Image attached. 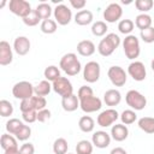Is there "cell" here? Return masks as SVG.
Here are the masks:
<instances>
[{"label": "cell", "instance_id": "4dcf8cb0", "mask_svg": "<svg viewBox=\"0 0 154 154\" xmlns=\"http://www.w3.org/2000/svg\"><path fill=\"white\" fill-rule=\"evenodd\" d=\"M17 138L13 136V135H11V134H4V135H1V137H0V146H1V148L4 149V150H6V149H8V148H11V147H16V146H18L17 144Z\"/></svg>", "mask_w": 154, "mask_h": 154}, {"label": "cell", "instance_id": "bcb514c9", "mask_svg": "<svg viewBox=\"0 0 154 154\" xmlns=\"http://www.w3.org/2000/svg\"><path fill=\"white\" fill-rule=\"evenodd\" d=\"M51 111L49 109H47V108H45V109H41V111H38L37 112V120L40 122V123H46L49 118H51Z\"/></svg>", "mask_w": 154, "mask_h": 154}, {"label": "cell", "instance_id": "f1b7e54d", "mask_svg": "<svg viewBox=\"0 0 154 154\" xmlns=\"http://www.w3.org/2000/svg\"><path fill=\"white\" fill-rule=\"evenodd\" d=\"M43 76H45V78L47 79V81H49V82H54V81H57L58 78H60L61 76H60V70L58 69V66H55V65H49V66H47L46 69H45V71H43Z\"/></svg>", "mask_w": 154, "mask_h": 154}, {"label": "cell", "instance_id": "c3c4849f", "mask_svg": "<svg viewBox=\"0 0 154 154\" xmlns=\"http://www.w3.org/2000/svg\"><path fill=\"white\" fill-rule=\"evenodd\" d=\"M70 5L75 8V10H83L84 6L87 5V1L85 0H70Z\"/></svg>", "mask_w": 154, "mask_h": 154}, {"label": "cell", "instance_id": "44dd1931", "mask_svg": "<svg viewBox=\"0 0 154 154\" xmlns=\"http://www.w3.org/2000/svg\"><path fill=\"white\" fill-rule=\"evenodd\" d=\"M61 107L66 112H73L79 107V99L77 95L71 94L66 97H61Z\"/></svg>", "mask_w": 154, "mask_h": 154}, {"label": "cell", "instance_id": "681fc988", "mask_svg": "<svg viewBox=\"0 0 154 154\" xmlns=\"http://www.w3.org/2000/svg\"><path fill=\"white\" fill-rule=\"evenodd\" d=\"M4 154H19V148H18V146L11 147V148L4 150Z\"/></svg>", "mask_w": 154, "mask_h": 154}, {"label": "cell", "instance_id": "6da1fadb", "mask_svg": "<svg viewBox=\"0 0 154 154\" xmlns=\"http://www.w3.org/2000/svg\"><path fill=\"white\" fill-rule=\"evenodd\" d=\"M59 67L67 76H76L81 72L82 65L75 53H66L61 57L59 61Z\"/></svg>", "mask_w": 154, "mask_h": 154}, {"label": "cell", "instance_id": "d6986e66", "mask_svg": "<svg viewBox=\"0 0 154 154\" xmlns=\"http://www.w3.org/2000/svg\"><path fill=\"white\" fill-rule=\"evenodd\" d=\"M122 101V94L118 89H108L103 94V102L107 106H117Z\"/></svg>", "mask_w": 154, "mask_h": 154}, {"label": "cell", "instance_id": "7a4b0ae2", "mask_svg": "<svg viewBox=\"0 0 154 154\" xmlns=\"http://www.w3.org/2000/svg\"><path fill=\"white\" fill-rule=\"evenodd\" d=\"M119 45H120V37L114 32H109L99 42L97 52L102 57H109L119 47Z\"/></svg>", "mask_w": 154, "mask_h": 154}, {"label": "cell", "instance_id": "52a82bcc", "mask_svg": "<svg viewBox=\"0 0 154 154\" xmlns=\"http://www.w3.org/2000/svg\"><path fill=\"white\" fill-rule=\"evenodd\" d=\"M101 75V67L97 61H88L83 67V78L88 83H95L99 81Z\"/></svg>", "mask_w": 154, "mask_h": 154}, {"label": "cell", "instance_id": "484cf974", "mask_svg": "<svg viewBox=\"0 0 154 154\" xmlns=\"http://www.w3.org/2000/svg\"><path fill=\"white\" fill-rule=\"evenodd\" d=\"M152 17L147 13H141L135 18V25L136 28H138L141 31L144 29H148L152 26Z\"/></svg>", "mask_w": 154, "mask_h": 154}, {"label": "cell", "instance_id": "1f68e13d", "mask_svg": "<svg viewBox=\"0 0 154 154\" xmlns=\"http://www.w3.org/2000/svg\"><path fill=\"white\" fill-rule=\"evenodd\" d=\"M107 30H108V26H107L106 22H103V20H97V22L93 23V25H91V34L97 37L106 35Z\"/></svg>", "mask_w": 154, "mask_h": 154}, {"label": "cell", "instance_id": "d6a6232c", "mask_svg": "<svg viewBox=\"0 0 154 154\" xmlns=\"http://www.w3.org/2000/svg\"><path fill=\"white\" fill-rule=\"evenodd\" d=\"M69 149L67 141L63 137H59L53 143V153L54 154H66Z\"/></svg>", "mask_w": 154, "mask_h": 154}, {"label": "cell", "instance_id": "b9f144b4", "mask_svg": "<svg viewBox=\"0 0 154 154\" xmlns=\"http://www.w3.org/2000/svg\"><path fill=\"white\" fill-rule=\"evenodd\" d=\"M31 136V128L29 126V125H24L19 131H18V134L14 136L18 141H26V140H29V137Z\"/></svg>", "mask_w": 154, "mask_h": 154}, {"label": "cell", "instance_id": "f35d334b", "mask_svg": "<svg viewBox=\"0 0 154 154\" xmlns=\"http://www.w3.org/2000/svg\"><path fill=\"white\" fill-rule=\"evenodd\" d=\"M41 20H42V19L38 17V14H37V12H36L35 10H32V12H31L28 17L23 18V23H24L25 25H28V26H35V25H37Z\"/></svg>", "mask_w": 154, "mask_h": 154}, {"label": "cell", "instance_id": "e0dca14e", "mask_svg": "<svg viewBox=\"0 0 154 154\" xmlns=\"http://www.w3.org/2000/svg\"><path fill=\"white\" fill-rule=\"evenodd\" d=\"M31 47L30 40L26 36H18L14 38L13 41V51L18 54V55H25L29 53Z\"/></svg>", "mask_w": 154, "mask_h": 154}, {"label": "cell", "instance_id": "7dc6e473", "mask_svg": "<svg viewBox=\"0 0 154 154\" xmlns=\"http://www.w3.org/2000/svg\"><path fill=\"white\" fill-rule=\"evenodd\" d=\"M34 153H35V147L30 142L22 144L19 148V154H34Z\"/></svg>", "mask_w": 154, "mask_h": 154}, {"label": "cell", "instance_id": "ffe728a7", "mask_svg": "<svg viewBox=\"0 0 154 154\" xmlns=\"http://www.w3.org/2000/svg\"><path fill=\"white\" fill-rule=\"evenodd\" d=\"M95 45L90 40H82L77 43V52L82 57H90L95 53Z\"/></svg>", "mask_w": 154, "mask_h": 154}, {"label": "cell", "instance_id": "8fae6325", "mask_svg": "<svg viewBox=\"0 0 154 154\" xmlns=\"http://www.w3.org/2000/svg\"><path fill=\"white\" fill-rule=\"evenodd\" d=\"M128 73H129V76H130L134 81L142 82V81L146 79L147 70H146L144 64H143L142 61L134 60V61L130 63L129 66H128Z\"/></svg>", "mask_w": 154, "mask_h": 154}, {"label": "cell", "instance_id": "ab89813d", "mask_svg": "<svg viewBox=\"0 0 154 154\" xmlns=\"http://www.w3.org/2000/svg\"><path fill=\"white\" fill-rule=\"evenodd\" d=\"M31 102H32L34 108H35L37 112L41 111V109H45L46 106H47V100H46V97H43V96L34 95V96L31 97Z\"/></svg>", "mask_w": 154, "mask_h": 154}, {"label": "cell", "instance_id": "30bf717a", "mask_svg": "<svg viewBox=\"0 0 154 154\" xmlns=\"http://www.w3.org/2000/svg\"><path fill=\"white\" fill-rule=\"evenodd\" d=\"M52 88L53 90L60 95L61 97H66L71 94H73V87L72 83L70 82V79H67L66 77H60L57 81H54L52 83Z\"/></svg>", "mask_w": 154, "mask_h": 154}, {"label": "cell", "instance_id": "7bdbcfd3", "mask_svg": "<svg viewBox=\"0 0 154 154\" xmlns=\"http://www.w3.org/2000/svg\"><path fill=\"white\" fill-rule=\"evenodd\" d=\"M94 95V91L88 85H82L79 89H78V93H77V96L79 100H83L85 97H89V96H93Z\"/></svg>", "mask_w": 154, "mask_h": 154}, {"label": "cell", "instance_id": "f6af8a7d", "mask_svg": "<svg viewBox=\"0 0 154 154\" xmlns=\"http://www.w3.org/2000/svg\"><path fill=\"white\" fill-rule=\"evenodd\" d=\"M19 109L22 113L24 112H29V111H36L32 106V102H31V97L30 99H25V100H22L20 101V105H19Z\"/></svg>", "mask_w": 154, "mask_h": 154}, {"label": "cell", "instance_id": "60d3db41", "mask_svg": "<svg viewBox=\"0 0 154 154\" xmlns=\"http://www.w3.org/2000/svg\"><path fill=\"white\" fill-rule=\"evenodd\" d=\"M140 36H141V38H142L143 42H146V43H153L154 42V28L150 26L148 29L142 30L141 34H140Z\"/></svg>", "mask_w": 154, "mask_h": 154}, {"label": "cell", "instance_id": "e575fe53", "mask_svg": "<svg viewBox=\"0 0 154 154\" xmlns=\"http://www.w3.org/2000/svg\"><path fill=\"white\" fill-rule=\"evenodd\" d=\"M135 28V23L131 20V19H122L119 20L118 23V30L120 34H124V35H131V31L134 30Z\"/></svg>", "mask_w": 154, "mask_h": 154}, {"label": "cell", "instance_id": "d590c367", "mask_svg": "<svg viewBox=\"0 0 154 154\" xmlns=\"http://www.w3.org/2000/svg\"><path fill=\"white\" fill-rule=\"evenodd\" d=\"M120 120H122V124L124 125H130L132 123H135L137 120V114L134 109H125L122 112V114L119 116Z\"/></svg>", "mask_w": 154, "mask_h": 154}, {"label": "cell", "instance_id": "5bb4252c", "mask_svg": "<svg viewBox=\"0 0 154 154\" xmlns=\"http://www.w3.org/2000/svg\"><path fill=\"white\" fill-rule=\"evenodd\" d=\"M79 107L83 112L85 113H94L96 111H100L101 107H102V101L93 95V96H89V97H85L83 100H79Z\"/></svg>", "mask_w": 154, "mask_h": 154}, {"label": "cell", "instance_id": "816d5d0a", "mask_svg": "<svg viewBox=\"0 0 154 154\" xmlns=\"http://www.w3.org/2000/svg\"><path fill=\"white\" fill-rule=\"evenodd\" d=\"M5 5H6V1H5V0H4V1H1V4H0V8H2Z\"/></svg>", "mask_w": 154, "mask_h": 154}, {"label": "cell", "instance_id": "d4e9b609", "mask_svg": "<svg viewBox=\"0 0 154 154\" xmlns=\"http://www.w3.org/2000/svg\"><path fill=\"white\" fill-rule=\"evenodd\" d=\"M138 128L146 134H154V118L152 117H142L137 122Z\"/></svg>", "mask_w": 154, "mask_h": 154}, {"label": "cell", "instance_id": "2e32d148", "mask_svg": "<svg viewBox=\"0 0 154 154\" xmlns=\"http://www.w3.org/2000/svg\"><path fill=\"white\" fill-rule=\"evenodd\" d=\"M13 60V51L10 43L5 40L0 42V65L1 66H7L12 63Z\"/></svg>", "mask_w": 154, "mask_h": 154}, {"label": "cell", "instance_id": "ba28073f", "mask_svg": "<svg viewBox=\"0 0 154 154\" xmlns=\"http://www.w3.org/2000/svg\"><path fill=\"white\" fill-rule=\"evenodd\" d=\"M8 8L13 14L20 17L22 19L28 17L32 12L31 5L25 0H11L8 2Z\"/></svg>", "mask_w": 154, "mask_h": 154}, {"label": "cell", "instance_id": "7c38bea8", "mask_svg": "<svg viewBox=\"0 0 154 154\" xmlns=\"http://www.w3.org/2000/svg\"><path fill=\"white\" fill-rule=\"evenodd\" d=\"M118 118H119V113L113 108H108L102 111L97 116L96 122H97V125H100L101 128H108L113 125L118 120Z\"/></svg>", "mask_w": 154, "mask_h": 154}, {"label": "cell", "instance_id": "83f0119b", "mask_svg": "<svg viewBox=\"0 0 154 154\" xmlns=\"http://www.w3.org/2000/svg\"><path fill=\"white\" fill-rule=\"evenodd\" d=\"M35 11L37 12L38 17H40L42 20L49 19V17H51V16H52V13H53L51 5H49V4H47V2H41V4H38V5L36 6Z\"/></svg>", "mask_w": 154, "mask_h": 154}, {"label": "cell", "instance_id": "4316f807", "mask_svg": "<svg viewBox=\"0 0 154 154\" xmlns=\"http://www.w3.org/2000/svg\"><path fill=\"white\" fill-rule=\"evenodd\" d=\"M24 125H25V124H24L22 120H19L18 118H11V119L7 120V123H6V131H7L8 134L16 136V135L18 134V131H19Z\"/></svg>", "mask_w": 154, "mask_h": 154}, {"label": "cell", "instance_id": "74e56055", "mask_svg": "<svg viewBox=\"0 0 154 154\" xmlns=\"http://www.w3.org/2000/svg\"><path fill=\"white\" fill-rule=\"evenodd\" d=\"M135 6L140 12L147 13L148 11H150L153 8L154 2H153V0H136L135 1Z\"/></svg>", "mask_w": 154, "mask_h": 154}, {"label": "cell", "instance_id": "8992f818", "mask_svg": "<svg viewBox=\"0 0 154 154\" xmlns=\"http://www.w3.org/2000/svg\"><path fill=\"white\" fill-rule=\"evenodd\" d=\"M53 16H54V20L63 26L70 24V22L72 20V11L65 4L57 5L53 10Z\"/></svg>", "mask_w": 154, "mask_h": 154}, {"label": "cell", "instance_id": "3957f363", "mask_svg": "<svg viewBox=\"0 0 154 154\" xmlns=\"http://www.w3.org/2000/svg\"><path fill=\"white\" fill-rule=\"evenodd\" d=\"M123 51L124 54L128 59L135 60L138 58L141 53V47H140V41L135 35H128L123 40Z\"/></svg>", "mask_w": 154, "mask_h": 154}, {"label": "cell", "instance_id": "ee69618b", "mask_svg": "<svg viewBox=\"0 0 154 154\" xmlns=\"http://www.w3.org/2000/svg\"><path fill=\"white\" fill-rule=\"evenodd\" d=\"M22 118L25 123L31 124L37 120V111H29V112H24L22 113Z\"/></svg>", "mask_w": 154, "mask_h": 154}, {"label": "cell", "instance_id": "9a60e30c", "mask_svg": "<svg viewBox=\"0 0 154 154\" xmlns=\"http://www.w3.org/2000/svg\"><path fill=\"white\" fill-rule=\"evenodd\" d=\"M111 135L103 130H99V131H95L91 136V143L93 146H95L96 148H100V149H103V148H107L111 143Z\"/></svg>", "mask_w": 154, "mask_h": 154}, {"label": "cell", "instance_id": "f546056e", "mask_svg": "<svg viewBox=\"0 0 154 154\" xmlns=\"http://www.w3.org/2000/svg\"><path fill=\"white\" fill-rule=\"evenodd\" d=\"M40 29L43 34H47V35H51V34H54L58 29V23L54 20V19H46V20H42L41 22V25H40Z\"/></svg>", "mask_w": 154, "mask_h": 154}, {"label": "cell", "instance_id": "4fadbf2b", "mask_svg": "<svg viewBox=\"0 0 154 154\" xmlns=\"http://www.w3.org/2000/svg\"><path fill=\"white\" fill-rule=\"evenodd\" d=\"M122 16H123V8L117 2L109 4L103 11V19L106 20V23H116L122 18Z\"/></svg>", "mask_w": 154, "mask_h": 154}, {"label": "cell", "instance_id": "f907efd6", "mask_svg": "<svg viewBox=\"0 0 154 154\" xmlns=\"http://www.w3.org/2000/svg\"><path fill=\"white\" fill-rule=\"evenodd\" d=\"M109 154H128V153H126V150H125L124 148H122V147H116V148H113V149L109 152Z\"/></svg>", "mask_w": 154, "mask_h": 154}, {"label": "cell", "instance_id": "f5cc1de1", "mask_svg": "<svg viewBox=\"0 0 154 154\" xmlns=\"http://www.w3.org/2000/svg\"><path fill=\"white\" fill-rule=\"evenodd\" d=\"M150 67H152V70L154 71V59L152 60V63H150Z\"/></svg>", "mask_w": 154, "mask_h": 154}, {"label": "cell", "instance_id": "db71d44e", "mask_svg": "<svg viewBox=\"0 0 154 154\" xmlns=\"http://www.w3.org/2000/svg\"><path fill=\"white\" fill-rule=\"evenodd\" d=\"M66 154H72V153H66Z\"/></svg>", "mask_w": 154, "mask_h": 154}, {"label": "cell", "instance_id": "cb8c5ba5", "mask_svg": "<svg viewBox=\"0 0 154 154\" xmlns=\"http://www.w3.org/2000/svg\"><path fill=\"white\" fill-rule=\"evenodd\" d=\"M78 128L83 132H91L95 128V122L90 116H83L78 120Z\"/></svg>", "mask_w": 154, "mask_h": 154}, {"label": "cell", "instance_id": "5b68a950", "mask_svg": "<svg viewBox=\"0 0 154 154\" xmlns=\"http://www.w3.org/2000/svg\"><path fill=\"white\" fill-rule=\"evenodd\" d=\"M12 95L16 99H19L20 101L25 99H30L34 96V85L28 81L17 82L12 87Z\"/></svg>", "mask_w": 154, "mask_h": 154}, {"label": "cell", "instance_id": "9c48e42d", "mask_svg": "<svg viewBox=\"0 0 154 154\" xmlns=\"http://www.w3.org/2000/svg\"><path fill=\"white\" fill-rule=\"evenodd\" d=\"M107 76L114 87H123L128 81L126 72L120 66H111L107 71Z\"/></svg>", "mask_w": 154, "mask_h": 154}, {"label": "cell", "instance_id": "277c9868", "mask_svg": "<svg viewBox=\"0 0 154 154\" xmlns=\"http://www.w3.org/2000/svg\"><path fill=\"white\" fill-rule=\"evenodd\" d=\"M125 101L128 106L134 111H142L147 106V99L138 90L131 89L125 95Z\"/></svg>", "mask_w": 154, "mask_h": 154}, {"label": "cell", "instance_id": "8d00e7d4", "mask_svg": "<svg viewBox=\"0 0 154 154\" xmlns=\"http://www.w3.org/2000/svg\"><path fill=\"white\" fill-rule=\"evenodd\" d=\"M13 113V105L8 100H1L0 101V116L6 118L12 116Z\"/></svg>", "mask_w": 154, "mask_h": 154}, {"label": "cell", "instance_id": "603a6c76", "mask_svg": "<svg viewBox=\"0 0 154 154\" xmlns=\"http://www.w3.org/2000/svg\"><path fill=\"white\" fill-rule=\"evenodd\" d=\"M52 89H53V88H52L51 82L47 81V79H43V81L38 82V83L34 87V94L37 95V96H43V97H45L46 95H48V94L51 93Z\"/></svg>", "mask_w": 154, "mask_h": 154}, {"label": "cell", "instance_id": "7402d4cb", "mask_svg": "<svg viewBox=\"0 0 154 154\" xmlns=\"http://www.w3.org/2000/svg\"><path fill=\"white\" fill-rule=\"evenodd\" d=\"M93 19H94L93 13L89 10H82L75 14V22H76V24H78L81 26L89 25L93 22Z\"/></svg>", "mask_w": 154, "mask_h": 154}, {"label": "cell", "instance_id": "836d02e7", "mask_svg": "<svg viewBox=\"0 0 154 154\" xmlns=\"http://www.w3.org/2000/svg\"><path fill=\"white\" fill-rule=\"evenodd\" d=\"M93 143L88 140H82L76 144V154H91L93 153Z\"/></svg>", "mask_w": 154, "mask_h": 154}, {"label": "cell", "instance_id": "ac0fdd59", "mask_svg": "<svg viewBox=\"0 0 154 154\" xmlns=\"http://www.w3.org/2000/svg\"><path fill=\"white\" fill-rule=\"evenodd\" d=\"M129 136V129L126 125L124 124H116L112 125L111 128V137L117 141V142H122L124 140H126Z\"/></svg>", "mask_w": 154, "mask_h": 154}]
</instances>
